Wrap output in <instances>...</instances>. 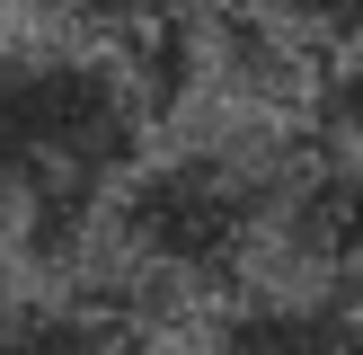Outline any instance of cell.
I'll use <instances>...</instances> for the list:
<instances>
[{"label": "cell", "mask_w": 363, "mask_h": 355, "mask_svg": "<svg viewBox=\"0 0 363 355\" xmlns=\"http://www.w3.org/2000/svg\"><path fill=\"white\" fill-rule=\"evenodd\" d=\"M151 89L106 45H0V240L71 266L142 160Z\"/></svg>", "instance_id": "obj_1"}, {"label": "cell", "mask_w": 363, "mask_h": 355, "mask_svg": "<svg viewBox=\"0 0 363 355\" xmlns=\"http://www.w3.org/2000/svg\"><path fill=\"white\" fill-rule=\"evenodd\" d=\"M204 355H363V302L354 293H301L257 284L213 311Z\"/></svg>", "instance_id": "obj_2"}, {"label": "cell", "mask_w": 363, "mask_h": 355, "mask_svg": "<svg viewBox=\"0 0 363 355\" xmlns=\"http://www.w3.org/2000/svg\"><path fill=\"white\" fill-rule=\"evenodd\" d=\"M0 355H142V329L98 293V284H71V293H0Z\"/></svg>", "instance_id": "obj_3"}, {"label": "cell", "mask_w": 363, "mask_h": 355, "mask_svg": "<svg viewBox=\"0 0 363 355\" xmlns=\"http://www.w3.org/2000/svg\"><path fill=\"white\" fill-rule=\"evenodd\" d=\"M284 27L328 62H363V0H275Z\"/></svg>", "instance_id": "obj_4"}, {"label": "cell", "mask_w": 363, "mask_h": 355, "mask_svg": "<svg viewBox=\"0 0 363 355\" xmlns=\"http://www.w3.org/2000/svg\"><path fill=\"white\" fill-rule=\"evenodd\" d=\"M0 293H9V275H0Z\"/></svg>", "instance_id": "obj_5"}]
</instances>
